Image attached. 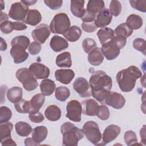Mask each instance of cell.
Here are the masks:
<instances>
[{"label": "cell", "mask_w": 146, "mask_h": 146, "mask_svg": "<svg viewBox=\"0 0 146 146\" xmlns=\"http://www.w3.org/2000/svg\"><path fill=\"white\" fill-rule=\"evenodd\" d=\"M56 87L55 82L48 79L43 80L40 84V90L44 96H50L53 94Z\"/></svg>", "instance_id": "484cf974"}, {"label": "cell", "mask_w": 146, "mask_h": 146, "mask_svg": "<svg viewBox=\"0 0 146 146\" xmlns=\"http://www.w3.org/2000/svg\"><path fill=\"white\" fill-rule=\"evenodd\" d=\"M29 70L34 76L38 79H47L50 75V69L45 65L38 62L31 64Z\"/></svg>", "instance_id": "9a60e30c"}, {"label": "cell", "mask_w": 146, "mask_h": 146, "mask_svg": "<svg viewBox=\"0 0 146 146\" xmlns=\"http://www.w3.org/2000/svg\"><path fill=\"white\" fill-rule=\"evenodd\" d=\"M112 39L118 46L120 49L123 48L125 46L127 42V38L120 35H114V36L112 38Z\"/></svg>", "instance_id": "f907efd6"}, {"label": "cell", "mask_w": 146, "mask_h": 146, "mask_svg": "<svg viewBox=\"0 0 146 146\" xmlns=\"http://www.w3.org/2000/svg\"><path fill=\"white\" fill-rule=\"evenodd\" d=\"M66 116L75 122L81 121L82 108L81 103L76 100H71L67 104Z\"/></svg>", "instance_id": "ba28073f"}, {"label": "cell", "mask_w": 146, "mask_h": 146, "mask_svg": "<svg viewBox=\"0 0 146 146\" xmlns=\"http://www.w3.org/2000/svg\"><path fill=\"white\" fill-rule=\"evenodd\" d=\"M13 125L10 122L3 123L0 124V141L11 137V132Z\"/></svg>", "instance_id": "836d02e7"}, {"label": "cell", "mask_w": 146, "mask_h": 146, "mask_svg": "<svg viewBox=\"0 0 146 146\" xmlns=\"http://www.w3.org/2000/svg\"><path fill=\"white\" fill-rule=\"evenodd\" d=\"M70 25L68 15L66 13H60L54 17L49 27L52 33L63 34L70 27Z\"/></svg>", "instance_id": "5b68a950"}, {"label": "cell", "mask_w": 146, "mask_h": 146, "mask_svg": "<svg viewBox=\"0 0 146 146\" xmlns=\"http://www.w3.org/2000/svg\"><path fill=\"white\" fill-rule=\"evenodd\" d=\"M0 29L3 34H9L14 30L13 22L10 21L2 22L0 24Z\"/></svg>", "instance_id": "bcb514c9"}, {"label": "cell", "mask_w": 146, "mask_h": 146, "mask_svg": "<svg viewBox=\"0 0 146 146\" xmlns=\"http://www.w3.org/2000/svg\"><path fill=\"white\" fill-rule=\"evenodd\" d=\"M8 19V15L6 13H3L2 11L1 12V23L4 21H6Z\"/></svg>", "instance_id": "91938a15"}, {"label": "cell", "mask_w": 146, "mask_h": 146, "mask_svg": "<svg viewBox=\"0 0 146 146\" xmlns=\"http://www.w3.org/2000/svg\"><path fill=\"white\" fill-rule=\"evenodd\" d=\"M73 87L82 98H88L91 95V88L90 83L84 78H78L73 83Z\"/></svg>", "instance_id": "30bf717a"}, {"label": "cell", "mask_w": 146, "mask_h": 146, "mask_svg": "<svg viewBox=\"0 0 146 146\" xmlns=\"http://www.w3.org/2000/svg\"><path fill=\"white\" fill-rule=\"evenodd\" d=\"M120 131V127L118 125L111 124L107 126L103 133L102 141L99 145H104L112 141L119 136Z\"/></svg>", "instance_id": "7c38bea8"}, {"label": "cell", "mask_w": 146, "mask_h": 146, "mask_svg": "<svg viewBox=\"0 0 146 146\" xmlns=\"http://www.w3.org/2000/svg\"><path fill=\"white\" fill-rule=\"evenodd\" d=\"M1 143L2 145H17V144L14 142L11 137L1 141Z\"/></svg>", "instance_id": "11a10c76"}, {"label": "cell", "mask_w": 146, "mask_h": 146, "mask_svg": "<svg viewBox=\"0 0 146 146\" xmlns=\"http://www.w3.org/2000/svg\"><path fill=\"white\" fill-rule=\"evenodd\" d=\"M97 35L100 43L103 44L114 36V31L109 27L102 28L98 31Z\"/></svg>", "instance_id": "4dcf8cb0"}, {"label": "cell", "mask_w": 146, "mask_h": 146, "mask_svg": "<svg viewBox=\"0 0 146 146\" xmlns=\"http://www.w3.org/2000/svg\"><path fill=\"white\" fill-rule=\"evenodd\" d=\"M14 104L15 108L17 112L22 113H30L31 107L30 101H27L25 99H22Z\"/></svg>", "instance_id": "8d00e7d4"}, {"label": "cell", "mask_w": 146, "mask_h": 146, "mask_svg": "<svg viewBox=\"0 0 146 146\" xmlns=\"http://www.w3.org/2000/svg\"><path fill=\"white\" fill-rule=\"evenodd\" d=\"M47 134L48 130L46 127L43 125L38 126L33 129L31 137L35 143L39 144L46 139Z\"/></svg>", "instance_id": "44dd1931"}, {"label": "cell", "mask_w": 146, "mask_h": 146, "mask_svg": "<svg viewBox=\"0 0 146 146\" xmlns=\"http://www.w3.org/2000/svg\"><path fill=\"white\" fill-rule=\"evenodd\" d=\"M15 75L17 79L22 84L23 88L28 91L34 90L38 86L36 79L29 68H19L17 71Z\"/></svg>", "instance_id": "277c9868"}, {"label": "cell", "mask_w": 146, "mask_h": 146, "mask_svg": "<svg viewBox=\"0 0 146 146\" xmlns=\"http://www.w3.org/2000/svg\"><path fill=\"white\" fill-rule=\"evenodd\" d=\"M125 23L133 30H138L142 26L143 24V21L140 15L132 14L127 17Z\"/></svg>", "instance_id": "1f68e13d"}, {"label": "cell", "mask_w": 146, "mask_h": 146, "mask_svg": "<svg viewBox=\"0 0 146 146\" xmlns=\"http://www.w3.org/2000/svg\"><path fill=\"white\" fill-rule=\"evenodd\" d=\"M81 104L82 112L84 115L91 116L96 115L99 106L96 100L92 99L84 100Z\"/></svg>", "instance_id": "e0dca14e"}, {"label": "cell", "mask_w": 146, "mask_h": 146, "mask_svg": "<svg viewBox=\"0 0 146 146\" xmlns=\"http://www.w3.org/2000/svg\"><path fill=\"white\" fill-rule=\"evenodd\" d=\"M25 144L26 146H28V145H30V146L32 145L33 146V145H39V144L35 143L32 138H30V137H28V138L25 139Z\"/></svg>", "instance_id": "6f0895ef"}, {"label": "cell", "mask_w": 146, "mask_h": 146, "mask_svg": "<svg viewBox=\"0 0 146 146\" xmlns=\"http://www.w3.org/2000/svg\"><path fill=\"white\" fill-rule=\"evenodd\" d=\"M124 140L127 145H131L137 143V138L135 132L129 130L125 132L124 135Z\"/></svg>", "instance_id": "ab89813d"}, {"label": "cell", "mask_w": 146, "mask_h": 146, "mask_svg": "<svg viewBox=\"0 0 146 146\" xmlns=\"http://www.w3.org/2000/svg\"><path fill=\"white\" fill-rule=\"evenodd\" d=\"M70 95V90L64 86H60L56 88L55 96L56 99L60 102H64Z\"/></svg>", "instance_id": "d590c367"}, {"label": "cell", "mask_w": 146, "mask_h": 146, "mask_svg": "<svg viewBox=\"0 0 146 146\" xmlns=\"http://www.w3.org/2000/svg\"><path fill=\"white\" fill-rule=\"evenodd\" d=\"M82 29L87 33H93L98 29L95 26L94 22H83L82 23Z\"/></svg>", "instance_id": "816d5d0a"}, {"label": "cell", "mask_w": 146, "mask_h": 146, "mask_svg": "<svg viewBox=\"0 0 146 146\" xmlns=\"http://www.w3.org/2000/svg\"><path fill=\"white\" fill-rule=\"evenodd\" d=\"M29 11V6L21 1L11 5L9 11V16L18 21H24Z\"/></svg>", "instance_id": "52a82bcc"}, {"label": "cell", "mask_w": 146, "mask_h": 146, "mask_svg": "<svg viewBox=\"0 0 146 146\" xmlns=\"http://www.w3.org/2000/svg\"><path fill=\"white\" fill-rule=\"evenodd\" d=\"M145 125H144L140 131L141 141H142L144 145L145 144Z\"/></svg>", "instance_id": "9f6ffc18"}, {"label": "cell", "mask_w": 146, "mask_h": 146, "mask_svg": "<svg viewBox=\"0 0 146 146\" xmlns=\"http://www.w3.org/2000/svg\"><path fill=\"white\" fill-rule=\"evenodd\" d=\"M15 128L17 133L20 136H28L32 132L31 125L24 121H18L15 123Z\"/></svg>", "instance_id": "d6a6232c"}, {"label": "cell", "mask_w": 146, "mask_h": 146, "mask_svg": "<svg viewBox=\"0 0 146 146\" xmlns=\"http://www.w3.org/2000/svg\"><path fill=\"white\" fill-rule=\"evenodd\" d=\"M103 60L104 55L101 48L99 47H95L88 53V60L91 64L94 66H98L101 64Z\"/></svg>", "instance_id": "ffe728a7"}, {"label": "cell", "mask_w": 146, "mask_h": 146, "mask_svg": "<svg viewBox=\"0 0 146 146\" xmlns=\"http://www.w3.org/2000/svg\"><path fill=\"white\" fill-rule=\"evenodd\" d=\"M44 96L42 94H37L34 95L30 100L31 112L39 111L44 103Z\"/></svg>", "instance_id": "f546056e"}, {"label": "cell", "mask_w": 146, "mask_h": 146, "mask_svg": "<svg viewBox=\"0 0 146 146\" xmlns=\"http://www.w3.org/2000/svg\"><path fill=\"white\" fill-rule=\"evenodd\" d=\"M56 64L62 68L71 67L72 66L71 54L66 51L59 54L56 58Z\"/></svg>", "instance_id": "4316f807"}, {"label": "cell", "mask_w": 146, "mask_h": 146, "mask_svg": "<svg viewBox=\"0 0 146 146\" xmlns=\"http://www.w3.org/2000/svg\"><path fill=\"white\" fill-rule=\"evenodd\" d=\"M12 112L11 110L6 107L1 106L0 108V123L8 122L11 119Z\"/></svg>", "instance_id": "74e56055"}, {"label": "cell", "mask_w": 146, "mask_h": 146, "mask_svg": "<svg viewBox=\"0 0 146 146\" xmlns=\"http://www.w3.org/2000/svg\"><path fill=\"white\" fill-rule=\"evenodd\" d=\"M29 117L30 120L32 122L35 123H40L43 121L44 120V116L43 114L39 111L29 113Z\"/></svg>", "instance_id": "c3c4849f"}, {"label": "cell", "mask_w": 146, "mask_h": 146, "mask_svg": "<svg viewBox=\"0 0 146 146\" xmlns=\"http://www.w3.org/2000/svg\"><path fill=\"white\" fill-rule=\"evenodd\" d=\"M141 76L140 70L135 66H131L117 72L116 81L122 91L129 92L134 88L136 80Z\"/></svg>", "instance_id": "7a4b0ae2"}, {"label": "cell", "mask_w": 146, "mask_h": 146, "mask_svg": "<svg viewBox=\"0 0 146 146\" xmlns=\"http://www.w3.org/2000/svg\"><path fill=\"white\" fill-rule=\"evenodd\" d=\"M111 14L114 17L118 16L121 11V4L119 1L113 0L111 1L110 10Z\"/></svg>", "instance_id": "f35d334b"}, {"label": "cell", "mask_w": 146, "mask_h": 146, "mask_svg": "<svg viewBox=\"0 0 146 146\" xmlns=\"http://www.w3.org/2000/svg\"><path fill=\"white\" fill-rule=\"evenodd\" d=\"M112 19V15L111 14L109 9L104 8L96 16L94 23L97 28H104L110 25Z\"/></svg>", "instance_id": "2e32d148"}, {"label": "cell", "mask_w": 146, "mask_h": 146, "mask_svg": "<svg viewBox=\"0 0 146 146\" xmlns=\"http://www.w3.org/2000/svg\"><path fill=\"white\" fill-rule=\"evenodd\" d=\"M1 51H5L7 49V44L5 40L2 38H1V47H0Z\"/></svg>", "instance_id": "680465c9"}, {"label": "cell", "mask_w": 146, "mask_h": 146, "mask_svg": "<svg viewBox=\"0 0 146 146\" xmlns=\"http://www.w3.org/2000/svg\"><path fill=\"white\" fill-rule=\"evenodd\" d=\"M18 44L24 46L25 48H27L30 46V39L29 38L25 35H19L14 38L11 42V44Z\"/></svg>", "instance_id": "b9f144b4"}, {"label": "cell", "mask_w": 146, "mask_h": 146, "mask_svg": "<svg viewBox=\"0 0 146 146\" xmlns=\"http://www.w3.org/2000/svg\"><path fill=\"white\" fill-rule=\"evenodd\" d=\"M133 31L126 23H123L116 27L114 30V34L120 35L128 38L132 34Z\"/></svg>", "instance_id": "e575fe53"}, {"label": "cell", "mask_w": 146, "mask_h": 146, "mask_svg": "<svg viewBox=\"0 0 146 146\" xmlns=\"http://www.w3.org/2000/svg\"><path fill=\"white\" fill-rule=\"evenodd\" d=\"M74 76L75 73L71 69H59L55 72L56 80L64 84L70 83Z\"/></svg>", "instance_id": "ac0fdd59"}, {"label": "cell", "mask_w": 146, "mask_h": 146, "mask_svg": "<svg viewBox=\"0 0 146 146\" xmlns=\"http://www.w3.org/2000/svg\"><path fill=\"white\" fill-rule=\"evenodd\" d=\"M42 21V15L40 12L36 9L30 10L23 21L25 23L31 26H36Z\"/></svg>", "instance_id": "cb8c5ba5"}, {"label": "cell", "mask_w": 146, "mask_h": 146, "mask_svg": "<svg viewBox=\"0 0 146 146\" xmlns=\"http://www.w3.org/2000/svg\"><path fill=\"white\" fill-rule=\"evenodd\" d=\"M82 35V30L78 26H71L66 32H65L63 35L68 41L71 42H74L77 41Z\"/></svg>", "instance_id": "d4e9b609"}, {"label": "cell", "mask_w": 146, "mask_h": 146, "mask_svg": "<svg viewBox=\"0 0 146 146\" xmlns=\"http://www.w3.org/2000/svg\"><path fill=\"white\" fill-rule=\"evenodd\" d=\"M131 6L134 9L140 11L145 13L146 12V1H129Z\"/></svg>", "instance_id": "f6af8a7d"}, {"label": "cell", "mask_w": 146, "mask_h": 146, "mask_svg": "<svg viewBox=\"0 0 146 146\" xmlns=\"http://www.w3.org/2000/svg\"><path fill=\"white\" fill-rule=\"evenodd\" d=\"M84 1L72 0L71 1V11L72 14L78 18H82L85 13L84 8Z\"/></svg>", "instance_id": "603a6c76"}, {"label": "cell", "mask_w": 146, "mask_h": 146, "mask_svg": "<svg viewBox=\"0 0 146 146\" xmlns=\"http://www.w3.org/2000/svg\"><path fill=\"white\" fill-rule=\"evenodd\" d=\"M28 50L30 54L33 55H36L39 54L41 50V45L39 43L36 41L33 42L30 44Z\"/></svg>", "instance_id": "681fc988"}, {"label": "cell", "mask_w": 146, "mask_h": 146, "mask_svg": "<svg viewBox=\"0 0 146 146\" xmlns=\"http://www.w3.org/2000/svg\"><path fill=\"white\" fill-rule=\"evenodd\" d=\"M96 116L102 120H107L110 116L109 109L105 105L99 106Z\"/></svg>", "instance_id": "ee69618b"}, {"label": "cell", "mask_w": 146, "mask_h": 146, "mask_svg": "<svg viewBox=\"0 0 146 146\" xmlns=\"http://www.w3.org/2000/svg\"><path fill=\"white\" fill-rule=\"evenodd\" d=\"M23 95L22 88L17 86L13 87L7 91V98L8 100L13 103H15L22 99Z\"/></svg>", "instance_id": "83f0119b"}, {"label": "cell", "mask_w": 146, "mask_h": 146, "mask_svg": "<svg viewBox=\"0 0 146 146\" xmlns=\"http://www.w3.org/2000/svg\"><path fill=\"white\" fill-rule=\"evenodd\" d=\"M50 46L54 51L58 52L68 48V43L63 38L58 35H54L50 40Z\"/></svg>", "instance_id": "d6986e66"}, {"label": "cell", "mask_w": 146, "mask_h": 146, "mask_svg": "<svg viewBox=\"0 0 146 146\" xmlns=\"http://www.w3.org/2000/svg\"><path fill=\"white\" fill-rule=\"evenodd\" d=\"M23 3H24L25 5H26L27 6H31V5H34L35 3L37 2L36 0H27V1H21Z\"/></svg>", "instance_id": "94428289"}, {"label": "cell", "mask_w": 146, "mask_h": 146, "mask_svg": "<svg viewBox=\"0 0 146 146\" xmlns=\"http://www.w3.org/2000/svg\"><path fill=\"white\" fill-rule=\"evenodd\" d=\"M83 133L87 139L93 144L99 145L102 139L98 124L94 121H88L84 123L82 129Z\"/></svg>", "instance_id": "8992f818"}, {"label": "cell", "mask_w": 146, "mask_h": 146, "mask_svg": "<svg viewBox=\"0 0 146 146\" xmlns=\"http://www.w3.org/2000/svg\"><path fill=\"white\" fill-rule=\"evenodd\" d=\"M105 103L115 109L122 108L125 103L124 97L120 94L116 92H110L106 97Z\"/></svg>", "instance_id": "5bb4252c"}, {"label": "cell", "mask_w": 146, "mask_h": 146, "mask_svg": "<svg viewBox=\"0 0 146 146\" xmlns=\"http://www.w3.org/2000/svg\"><path fill=\"white\" fill-rule=\"evenodd\" d=\"M14 30L17 31H22L27 29V26L22 22H14Z\"/></svg>", "instance_id": "db71d44e"}, {"label": "cell", "mask_w": 146, "mask_h": 146, "mask_svg": "<svg viewBox=\"0 0 146 146\" xmlns=\"http://www.w3.org/2000/svg\"><path fill=\"white\" fill-rule=\"evenodd\" d=\"M51 34L50 27L47 24H40L31 33L34 40L40 44H43L48 39Z\"/></svg>", "instance_id": "8fae6325"}, {"label": "cell", "mask_w": 146, "mask_h": 146, "mask_svg": "<svg viewBox=\"0 0 146 146\" xmlns=\"http://www.w3.org/2000/svg\"><path fill=\"white\" fill-rule=\"evenodd\" d=\"M26 50V48L18 44L11 45L10 55L15 63H23L29 58V54Z\"/></svg>", "instance_id": "4fadbf2b"}, {"label": "cell", "mask_w": 146, "mask_h": 146, "mask_svg": "<svg viewBox=\"0 0 146 146\" xmlns=\"http://www.w3.org/2000/svg\"><path fill=\"white\" fill-rule=\"evenodd\" d=\"M60 131L63 135L62 144L65 146H76L79 141L84 136L82 129L68 121L61 125Z\"/></svg>", "instance_id": "3957f363"}, {"label": "cell", "mask_w": 146, "mask_h": 146, "mask_svg": "<svg viewBox=\"0 0 146 146\" xmlns=\"http://www.w3.org/2000/svg\"><path fill=\"white\" fill-rule=\"evenodd\" d=\"M96 15L93 14L86 10H85V13L83 17L81 18V20L83 21V22H94L95 18H96Z\"/></svg>", "instance_id": "f5cc1de1"}, {"label": "cell", "mask_w": 146, "mask_h": 146, "mask_svg": "<svg viewBox=\"0 0 146 146\" xmlns=\"http://www.w3.org/2000/svg\"><path fill=\"white\" fill-rule=\"evenodd\" d=\"M44 3L52 10H57L61 7L63 4L62 0H44Z\"/></svg>", "instance_id": "7dc6e473"}, {"label": "cell", "mask_w": 146, "mask_h": 146, "mask_svg": "<svg viewBox=\"0 0 146 146\" xmlns=\"http://www.w3.org/2000/svg\"><path fill=\"white\" fill-rule=\"evenodd\" d=\"M120 48L112 39L103 44L101 48L103 55L108 60H112L116 58L120 54Z\"/></svg>", "instance_id": "9c48e42d"}, {"label": "cell", "mask_w": 146, "mask_h": 146, "mask_svg": "<svg viewBox=\"0 0 146 146\" xmlns=\"http://www.w3.org/2000/svg\"><path fill=\"white\" fill-rule=\"evenodd\" d=\"M104 8V2L103 1L90 0L87 3L86 10L96 15Z\"/></svg>", "instance_id": "f1b7e54d"}, {"label": "cell", "mask_w": 146, "mask_h": 146, "mask_svg": "<svg viewBox=\"0 0 146 146\" xmlns=\"http://www.w3.org/2000/svg\"><path fill=\"white\" fill-rule=\"evenodd\" d=\"M1 10H3L4 8H5V3L3 2V1H1Z\"/></svg>", "instance_id": "6125c7cd"}, {"label": "cell", "mask_w": 146, "mask_h": 146, "mask_svg": "<svg viewBox=\"0 0 146 146\" xmlns=\"http://www.w3.org/2000/svg\"><path fill=\"white\" fill-rule=\"evenodd\" d=\"M82 47L86 53H89L91 50L96 47V43L92 38H85L82 42Z\"/></svg>", "instance_id": "60d3db41"}, {"label": "cell", "mask_w": 146, "mask_h": 146, "mask_svg": "<svg viewBox=\"0 0 146 146\" xmlns=\"http://www.w3.org/2000/svg\"><path fill=\"white\" fill-rule=\"evenodd\" d=\"M133 47L135 49L141 52L145 55L146 51V44L145 40L143 38H136L133 42Z\"/></svg>", "instance_id": "7bdbcfd3"}, {"label": "cell", "mask_w": 146, "mask_h": 146, "mask_svg": "<svg viewBox=\"0 0 146 146\" xmlns=\"http://www.w3.org/2000/svg\"><path fill=\"white\" fill-rule=\"evenodd\" d=\"M89 83L92 96L100 103H103L112 86L111 78L103 71H96L91 76Z\"/></svg>", "instance_id": "6da1fadb"}, {"label": "cell", "mask_w": 146, "mask_h": 146, "mask_svg": "<svg viewBox=\"0 0 146 146\" xmlns=\"http://www.w3.org/2000/svg\"><path fill=\"white\" fill-rule=\"evenodd\" d=\"M44 115L49 121H56L61 117V110L55 105H50L44 111Z\"/></svg>", "instance_id": "7402d4cb"}]
</instances>
